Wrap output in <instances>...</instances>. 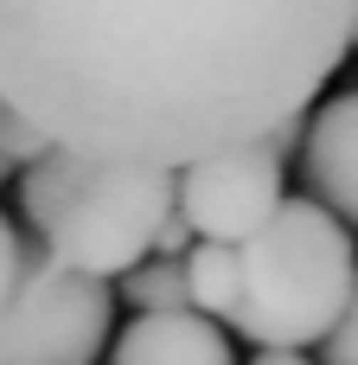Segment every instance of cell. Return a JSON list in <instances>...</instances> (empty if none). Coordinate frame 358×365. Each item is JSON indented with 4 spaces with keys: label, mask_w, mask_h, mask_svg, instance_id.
Wrapping results in <instances>:
<instances>
[{
    "label": "cell",
    "mask_w": 358,
    "mask_h": 365,
    "mask_svg": "<svg viewBox=\"0 0 358 365\" xmlns=\"http://www.w3.org/2000/svg\"><path fill=\"white\" fill-rule=\"evenodd\" d=\"M358 0H0V109L51 148L192 167L307 122Z\"/></svg>",
    "instance_id": "6da1fadb"
},
{
    "label": "cell",
    "mask_w": 358,
    "mask_h": 365,
    "mask_svg": "<svg viewBox=\"0 0 358 365\" xmlns=\"http://www.w3.org/2000/svg\"><path fill=\"white\" fill-rule=\"evenodd\" d=\"M173 205H179V173L167 167H128L51 148L38 167L19 173V212L38 231L45 257L90 282L135 276L154 257V237L173 218Z\"/></svg>",
    "instance_id": "7a4b0ae2"
},
{
    "label": "cell",
    "mask_w": 358,
    "mask_h": 365,
    "mask_svg": "<svg viewBox=\"0 0 358 365\" xmlns=\"http://www.w3.org/2000/svg\"><path fill=\"white\" fill-rule=\"evenodd\" d=\"M237 263H243V295H237L231 327L282 353L327 340L358 289L352 237L314 199H282V212L250 244H237Z\"/></svg>",
    "instance_id": "3957f363"
},
{
    "label": "cell",
    "mask_w": 358,
    "mask_h": 365,
    "mask_svg": "<svg viewBox=\"0 0 358 365\" xmlns=\"http://www.w3.org/2000/svg\"><path fill=\"white\" fill-rule=\"evenodd\" d=\"M115 327L109 282H90L45 250L26 257V282L0 314V365H96Z\"/></svg>",
    "instance_id": "277c9868"
},
{
    "label": "cell",
    "mask_w": 358,
    "mask_h": 365,
    "mask_svg": "<svg viewBox=\"0 0 358 365\" xmlns=\"http://www.w3.org/2000/svg\"><path fill=\"white\" fill-rule=\"evenodd\" d=\"M301 135H307V122H288L263 141H237L224 154L179 167V218L192 225V237L199 244H250L282 212V180H288V154Z\"/></svg>",
    "instance_id": "5b68a950"
},
{
    "label": "cell",
    "mask_w": 358,
    "mask_h": 365,
    "mask_svg": "<svg viewBox=\"0 0 358 365\" xmlns=\"http://www.w3.org/2000/svg\"><path fill=\"white\" fill-rule=\"evenodd\" d=\"M301 173H307L314 205H327L339 225H352V231H358V90L327 96V103L307 115V135H301Z\"/></svg>",
    "instance_id": "8992f818"
},
{
    "label": "cell",
    "mask_w": 358,
    "mask_h": 365,
    "mask_svg": "<svg viewBox=\"0 0 358 365\" xmlns=\"http://www.w3.org/2000/svg\"><path fill=\"white\" fill-rule=\"evenodd\" d=\"M109 365H237V359L205 314H135L122 327V340L109 346Z\"/></svg>",
    "instance_id": "52a82bcc"
},
{
    "label": "cell",
    "mask_w": 358,
    "mask_h": 365,
    "mask_svg": "<svg viewBox=\"0 0 358 365\" xmlns=\"http://www.w3.org/2000/svg\"><path fill=\"white\" fill-rule=\"evenodd\" d=\"M186 295H192V314L231 321V314H237V295H243L237 244H192V250H186Z\"/></svg>",
    "instance_id": "ba28073f"
},
{
    "label": "cell",
    "mask_w": 358,
    "mask_h": 365,
    "mask_svg": "<svg viewBox=\"0 0 358 365\" xmlns=\"http://www.w3.org/2000/svg\"><path fill=\"white\" fill-rule=\"evenodd\" d=\"M122 302L135 314H192V295H186V263H141L135 276H122Z\"/></svg>",
    "instance_id": "9c48e42d"
},
{
    "label": "cell",
    "mask_w": 358,
    "mask_h": 365,
    "mask_svg": "<svg viewBox=\"0 0 358 365\" xmlns=\"http://www.w3.org/2000/svg\"><path fill=\"white\" fill-rule=\"evenodd\" d=\"M45 154H51V141H45L26 115L0 109V160H6V167H38Z\"/></svg>",
    "instance_id": "30bf717a"
},
{
    "label": "cell",
    "mask_w": 358,
    "mask_h": 365,
    "mask_svg": "<svg viewBox=\"0 0 358 365\" xmlns=\"http://www.w3.org/2000/svg\"><path fill=\"white\" fill-rule=\"evenodd\" d=\"M26 257H32V244L13 231V218L0 212V314L13 308V295H19V282H26Z\"/></svg>",
    "instance_id": "8fae6325"
},
{
    "label": "cell",
    "mask_w": 358,
    "mask_h": 365,
    "mask_svg": "<svg viewBox=\"0 0 358 365\" xmlns=\"http://www.w3.org/2000/svg\"><path fill=\"white\" fill-rule=\"evenodd\" d=\"M327 365H358V289L346 302V314H339V327L327 334Z\"/></svg>",
    "instance_id": "7c38bea8"
},
{
    "label": "cell",
    "mask_w": 358,
    "mask_h": 365,
    "mask_svg": "<svg viewBox=\"0 0 358 365\" xmlns=\"http://www.w3.org/2000/svg\"><path fill=\"white\" fill-rule=\"evenodd\" d=\"M186 244H192V225L179 218V205H173V218L160 225V237H154V257H167V263H186Z\"/></svg>",
    "instance_id": "4fadbf2b"
},
{
    "label": "cell",
    "mask_w": 358,
    "mask_h": 365,
    "mask_svg": "<svg viewBox=\"0 0 358 365\" xmlns=\"http://www.w3.org/2000/svg\"><path fill=\"white\" fill-rule=\"evenodd\" d=\"M250 365H307V353H282V346H256Z\"/></svg>",
    "instance_id": "5bb4252c"
},
{
    "label": "cell",
    "mask_w": 358,
    "mask_h": 365,
    "mask_svg": "<svg viewBox=\"0 0 358 365\" xmlns=\"http://www.w3.org/2000/svg\"><path fill=\"white\" fill-rule=\"evenodd\" d=\"M352 45H358V32H352Z\"/></svg>",
    "instance_id": "9a60e30c"
}]
</instances>
